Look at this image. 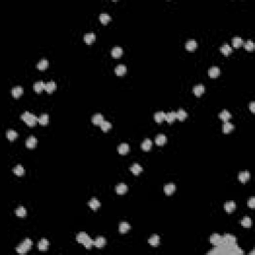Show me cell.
<instances>
[{"instance_id": "7a4b0ae2", "label": "cell", "mask_w": 255, "mask_h": 255, "mask_svg": "<svg viewBox=\"0 0 255 255\" xmlns=\"http://www.w3.org/2000/svg\"><path fill=\"white\" fill-rule=\"evenodd\" d=\"M31 247H32V241H31V239L26 238L24 239V241L21 244L18 245V247L16 248V251L20 254H25L27 251H29L31 249Z\"/></svg>"}, {"instance_id": "ba28073f", "label": "cell", "mask_w": 255, "mask_h": 255, "mask_svg": "<svg viewBox=\"0 0 255 255\" xmlns=\"http://www.w3.org/2000/svg\"><path fill=\"white\" fill-rule=\"evenodd\" d=\"M48 247H49V241L45 238L41 239L40 242L38 243V248H39V250H41V251H46V250L48 249Z\"/></svg>"}, {"instance_id": "bcb514c9", "label": "cell", "mask_w": 255, "mask_h": 255, "mask_svg": "<svg viewBox=\"0 0 255 255\" xmlns=\"http://www.w3.org/2000/svg\"><path fill=\"white\" fill-rule=\"evenodd\" d=\"M250 110H251L252 113H255V103L254 102H251L250 103V106H249Z\"/></svg>"}, {"instance_id": "6da1fadb", "label": "cell", "mask_w": 255, "mask_h": 255, "mask_svg": "<svg viewBox=\"0 0 255 255\" xmlns=\"http://www.w3.org/2000/svg\"><path fill=\"white\" fill-rule=\"evenodd\" d=\"M21 119L27 124V126L29 127H34L36 123L38 122V119L36 118L35 115L31 114L30 112H24L21 116Z\"/></svg>"}, {"instance_id": "ffe728a7", "label": "cell", "mask_w": 255, "mask_h": 255, "mask_svg": "<svg viewBox=\"0 0 255 255\" xmlns=\"http://www.w3.org/2000/svg\"><path fill=\"white\" fill-rule=\"evenodd\" d=\"M33 89L36 93H41L43 90H45V83L44 82H36L34 86H33Z\"/></svg>"}, {"instance_id": "ac0fdd59", "label": "cell", "mask_w": 255, "mask_h": 255, "mask_svg": "<svg viewBox=\"0 0 255 255\" xmlns=\"http://www.w3.org/2000/svg\"><path fill=\"white\" fill-rule=\"evenodd\" d=\"M164 193H166V195H173V193L175 192V186L173 184H166V186H164Z\"/></svg>"}, {"instance_id": "5bb4252c", "label": "cell", "mask_w": 255, "mask_h": 255, "mask_svg": "<svg viewBox=\"0 0 255 255\" xmlns=\"http://www.w3.org/2000/svg\"><path fill=\"white\" fill-rule=\"evenodd\" d=\"M220 74V70L218 67H211L210 69L208 70V75L209 77H211V78H216V77H218Z\"/></svg>"}, {"instance_id": "b9f144b4", "label": "cell", "mask_w": 255, "mask_h": 255, "mask_svg": "<svg viewBox=\"0 0 255 255\" xmlns=\"http://www.w3.org/2000/svg\"><path fill=\"white\" fill-rule=\"evenodd\" d=\"M251 218L248 217V216H245V217H243V219L241 220V225H242L243 227H250L251 226Z\"/></svg>"}, {"instance_id": "7bdbcfd3", "label": "cell", "mask_w": 255, "mask_h": 255, "mask_svg": "<svg viewBox=\"0 0 255 255\" xmlns=\"http://www.w3.org/2000/svg\"><path fill=\"white\" fill-rule=\"evenodd\" d=\"M101 129H102L103 132H108L109 130H111V128H112V125H111V123H109L108 121H104L102 124H101Z\"/></svg>"}, {"instance_id": "9a60e30c", "label": "cell", "mask_w": 255, "mask_h": 255, "mask_svg": "<svg viewBox=\"0 0 255 255\" xmlns=\"http://www.w3.org/2000/svg\"><path fill=\"white\" fill-rule=\"evenodd\" d=\"M129 151H130V146H129L128 144H125V143L120 145L118 148V152L120 155H127Z\"/></svg>"}, {"instance_id": "f546056e", "label": "cell", "mask_w": 255, "mask_h": 255, "mask_svg": "<svg viewBox=\"0 0 255 255\" xmlns=\"http://www.w3.org/2000/svg\"><path fill=\"white\" fill-rule=\"evenodd\" d=\"M122 54H123V49L121 48V47H115V48H113L112 50V56L114 58H120L122 56Z\"/></svg>"}, {"instance_id": "7c38bea8", "label": "cell", "mask_w": 255, "mask_h": 255, "mask_svg": "<svg viewBox=\"0 0 255 255\" xmlns=\"http://www.w3.org/2000/svg\"><path fill=\"white\" fill-rule=\"evenodd\" d=\"M250 177V173L249 171H241V173H238V179L240 180L241 182H246Z\"/></svg>"}, {"instance_id": "4316f807", "label": "cell", "mask_w": 255, "mask_h": 255, "mask_svg": "<svg viewBox=\"0 0 255 255\" xmlns=\"http://www.w3.org/2000/svg\"><path fill=\"white\" fill-rule=\"evenodd\" d=\"M131 171H132L134 175H137L139 173H141L142 171H143V168H142L139 164H134L132 166H131Z\"/></svg>"}, {"instance_id": "44dd1931", "label": "cell", "mask_w": 255, "mask_h": 255, "mask_svg": "<svg viewBox=\"0 0 255 255\" xmlns=\"http://www.w3.org/2000/svg\"><path fill=\"white\" fill-rule=\"evenodd\" d=\"M126 72H127V67L124 66V65H119V66H117L116 69H115V73H116L118 76L125 75Z\"/></svg>"}, {"instance_id": "f35d334b", "label": "cell", "mask_w": 255, "mask_h": 255, "mask_svg": "<svg viewBox=\"0 0 255 255\" xmlns=\"http://www.w3.org/2000/svg\"><path fill=\"white\" fill-rule=\"evenodd\" d=\"M38 122H39L40 125H42V126H46L47 124H48V122H49V117H48V115H47V114H43V115H41V116H40V118L38 119Z\"/></svg>"}, {"instance_id": "d6986e66", "label": "cell", "mask_w": 255, "mask_h": 255, "mask_svg": "<svg viewBox=\"0 0 255 255\" xmlns=\"http://www.w3.org/2000/svg\"><path fill=\"white\" fill-rule=\"evenodd\" d=\"M177 119V112H170L168 113V114H166V118H164V120H166L168 123H173L175 122V120Z\"/></svg>"}, {"instance_id": "1f68e13d", "label": "cell", "mask_w": 255, "mask_h": 255, "mask_svg": "<svg viewBox=\"0 0 255 255\" xmlns=\"http://www.w3.org/2000/svg\"><path fill=\"white\" fill-rule=\"evenodd\" d=\"M130 228H131V226H130V224H129L128 222H122L121 224H120L119 230H120V232H121V233L124 234V233H127L129 230H130Z\"/></svg>"}, {"instance_id": "d590c367", "label": "cell", "mask_w": 255, "mask_h": 255, "mask_svg": "<svg viewBox=\"0 0 255 255\" xmlns=\"http://www.w3.org/2000/svg\"><path fill=\"white\" fill-rule=\"evenodd\" d=\"M186 117H187V114L184 110L179 109L177 112V119L179 120V121H184V120L186 119Z\"/></svg>"}, {"instance_id": "5b68a950", "label": "cell", "mask_w": 255, "mask_h": 255, "mask_svg": "<svg viewBox=\"0 0 255 255\" xmlns=\"http://www.w3.org/2000/svg\"><path fill=\"white\" fill-rule=\"evenodd\" d=\"M11 93H12V96L14 97V98L18 99L21 97L22 94H23V89H22V87H20V86H15V87L12 88Z\"/></svg>"}, {"instance_id": "f1b7e54d", "label": "cell", "mask_w": 255, "mask_h": 255, "mask_svg": "<svg viewBox=\"0 0 255 255\" xmlns=\"http://www.w3.org/2000/svg\"><path fill=\"white\" fill-rule=\"evenodd\" d=\"M84 40H85V42L87 43V44H92V43H93L95 40H96V36H95V34L94 33H87V34L85 35V37H84Z\"/></svg>"}, {"instance_id": "ee69618b", "label": "cell", "mask_w": 255, "mask_h": 255, "mask_svg": "<svg viewBox=\"0 0 255 255\" xmlns=\"http://www.w3.org/2000/svg\"><path fill=\"white\" fill-rule=\"evenodd\" d=\"M244 48L247 51H252L254 49V43L251 40H248L246 43H244Z\"/></svg>"}, {"instance_id": "74e56055", "label": "cell", "mask_w": 255, "mask_h": 255, "mask_svg": "<svg viewBox=\"0 0 255 255\" xmlns=\"http://www.w3.org/2000/svg\"><path fill=\"white\" fill-rule=\"evenodd\" d=\"M37 68L39 70H42V71L43 70H46L47 68H48V61H47L46 59L40 60L37 64Z\"/></svg>"}, {"instance_id": "7402d4cb", "label": "cell", "mask_w": 255, "mask_h": 255, "mask_svg": "<svg viewBox=\"0 0 255 255\" xmlns=\"http://www.w3.org/2000/svg\"><path fill=\"white\" fill-rule=\"evenodd\" d=\"M166 137L164 135H157V137H155V144H157V146H164V144H166Z\"/></svg>"}, {"instance_id": "d4e9b609", "label": "cell", "mask_w": 255, "mask_h": 255, "mask_svg": "<svg viewBox=\"0 0 255 255\" xmlns=\"http://www.w3.org/2000/svg\"><path fill=\"white\" fill-rule=\"evenodd\" d=\"M128 190V186L125 184H120L118 186L116 187V191L118 195H125Z\"/></svg>"}, {"instance_id": "83f0119b", "label": "cell", "mask_w": 255, "mask_h": 255, "mask_svg": "<svg viewBox=\"0 0 255 255\" xmlns=\"http://www.w3.org/2000/svg\"><path fill=\"white\" fill-rule=\"evenodd\" d=\"M148 243H150L152 246H157L159 243V236L157 235V234L151 236L150 239H148Z\"/></svg>"}, {"instance_id": "603a6c76", "label": "cell", "mask_w": 255, "mask_h": 255, "mask_svg": "<svg viewBox=\"0 0 255 255\" xmlns=\"http://www.w3.org/2000/svg\"><path fill=\"white\" fill-rule=\"evenodd\" d=\"M100 205H101L100 201H99L97 198H92V199L89 201V206L91 207L93 210H97V209L100 207Z\"/></svg>"}, {"instance_id": "e0dca14e", "label": "cell", "mask_w": 255, "mask_h": 255, "mask_svg": "<svg viewBox=\"0 0 255 255\" xmlns=\"http://www.w3.org/2000/svg\"><path fill=\"white\" fill-rule=\"evenodd\" d=\"M152 145H153L152 141H151L150 139H146V140H144V142L142 143L141 146L145 152H148V151H150L151 148H152Z\"/></svg>"}, {"instance_id": "60d3db41", "label": "cell", "mask_w": 255, "mask_h": 255, "mask_svg": "<svg viewBox=\"0 0 255 255\" xmlns=\"http://www.w3.org/2000/svg\"><path fill=\"white\" fill-rule=\"evenodd\" d=\"M110 20H111V17H110L109 14H107V13H102V14L100 15V21L102 22L104 25H105V24H107Z\"/></svg>"}, {"instance_id": "30bf717a", "label": "cell", "mask_w": 255, "mask_h": 255, "mask_svg": "<svg viewBox=\"0 0 255 255\" xmlns=\"http://www.w3.org/2000/svg\"><path fill=\"white\" fill-rule=\"evenodd\" d=\"M235 207H236V204L234 201H227V202H225V204H224L225 211L228 213H231L232 211L235 209Z\"/></svg>"}, {"instance_id": "f6af8a7d", "label": "cell", "mask_w": 255, "mask_h": 255, "mask_svg": "<svg viewBox=\"0 0 255 255\" xmlns=\"http://www.w3.org/2000/svg\"><path fill=\"white\" fill-rule=\"evenodd\" d=\"M248 205H249L250 208H254V206H255V198L254 197H251L249 200H248Z\"/></svg>"}, {"instance_id": "836d02e7", "label": "cell", "mask_w": 255, "mask_h": 255, "mask_svg": "<svg viewBox=\"0 0 255 255\" xmlns=\"http://www.w3.org/2000/svg\"><path fill=\"white\" fill-rule=\"evenodd\" d=\"M15 214L18 216V217H25L26 214H27V211L25 209V207L23 206H19L18 208L15 210Z\"/></svg>"}, {"instance_id": "2e32d148", "label": "cell", "mask_w": 255, "mask_h": 255, "mask_svg": "<svg viewBox=\"0 0 255 255\" xmlns=\"http://www.w3.org/2000/svg\"><path fill=\"white\" fill-rule=\"evenodd\" d=\"M196 47H197V43H196L195 40L191 39V40H188V41L186 43V50H188V51L195 50Z\"/></svg>"}, {"instance_id": "8fae6325", "label": "cell", "mask_w": 255, "mask_h": 255, "mask_svg": "<svg viewBox=\"0 0 255 255\" xmlns=\"http://www.w3.org/2000/svg\"><path fill=\"white\" fill-rule=\"evenodd\" d=\"M13 173H14L17 177H22V175L25 173V170H24V168L21 164H17V166H15L14 168H13Z\"/></svg>"}, {"instance_id": "4dcf8cb0", "label": "cell", "mask_w": 255, "mask_h": 255, "mask_svg": "<svg viewBox=\"0 0 255 255\" xmlns=\"http://www.w3.org/2000/svg\"><path fill=\"white\" fill-rule=\"evenodd\" d=\"M233 129H234V126L232 125L231 123H229V122H225L224 125H223V127H222V131L224 134H228V133L231 132Z\"/></svg>"}, {"instance_id": "d6a6232c", "label": "cell", "mask_w": 255, "mask_h": 255, "mask_svg": "<svg viewBox=\"0 0 255 255\" xmlns=\"http://www.w3.org/2000/svg\"><path fill=\"white\" fill-rule=\"evenodd\" d=\"M220 51H221V53H222L223 55L227 56V55H229V54L232 52V48L229 46L228 44H224V45H222V46H221Z\"/></svg>"}, {"instance_id": "ab89813d", "label": "cell", "mask_w": 255, "mask_h": 255, "mask_svg": "<svg viewBox=\"0 0 255 255\" xmlns=\"http://www.w3.org/2000/svg\"><path fill=\"white\" fill-rule=\"evenodd\" d=\"M232 45H233V47H235V48H239V47L243 45V40L241 39L240 37H234L233 39H232Z\"/></svg>"}, {"instance_id": "8d00e7d4", "label": "cell", "mask_w": 255, "mask_h": 255, "mask_svg": "<svg viewBox=\"0 0 255 255\" xmlns=\"http://www.w3.org/2000/svg\"><path fill=\"white\" fill-rule=\"evenodd\" d=\"M88 237H89V235H88V234H86L85 232H81V233H79L78 235H77V237H76V239H77V241H78L79 243H84L86 240H87L88 239Z\"/></svg>"}, {"instance_id": "484cf974", "label": "cell", "mask_w": 255, "mask_h": 255, "mask_svg": "<svg viewBox=\"0 0 255 255\" xmlns=\"http://www.w3.org/2000/svg\"><path fill=\"white\" fill-rule=\"evenodd\" d=\"M153 118H155V121L157 122V123H162V121H164V118H166V114H164V112H157L155 114V116H153Z\"/></svg>"}, {"instance_id": "277c9868", "label": "cell", "mask_w": 255, "mask_h": 255, "mask_svg": "<svg viewBox=\"0 0 255 255\" xmlns=\"http://www.w3.org/2000/svg\"><path fill=\"white\" fill-rule=\"evenodd\" d=\"M26 146L28 148H34L36 145H37V139H36L35 137L31 136L29 137L28 139L26 140V143H25Z\"/></svg>"}, {"instance_id": "8992f818", "label": "cell", "mask_w": 255, "mask_h": 255, "mask_svg": "<svg viewBox=\"0 0 255 255\" xmlns=\"http://www.w3.org/2000/svg\"><path fill=\"white\" fill-rule=\"evenodd\" d=\"M94 245L97 248H103L106 245V238L103 236H99L96 238V240H94Z\"/></svg>"}, {"instance_id": "9c48e42d", "label": "cell", "mask_w": 255, "mask_h": 255, "mask_svg": "<svg viewBox=\"0 0 255 255\" xmlns=\"http://www.w3.org/2000/svg\"><path fill=\"white\" fill-rule=\"evenodd\" d=\"M193 93H195L196 97H200L204 93V86L201 84L195 86V88H193Z\"/></svg>"}, {"instance_id": "e575fe53", "label": "cell", "mask_w": 255, "mask_h": 255, "mask_svg": "<svg viewBox=\"0 0 255 255\" xmlns=\"http://www.w3.org/2000/svg\"><path fill=\"white\" fill-rule=\"evenodd\" d=\"M17 137H18V134L15 131L9 130L6 132V137H7L9 141H14L15 139H17Z\"/></svg>"}, {"instance_id": "4fadbf2b", "label": "cell", "mask_w": 255, "mask_h": 255, "mask_svg": "<svg viewBox=\"0 0 255 255\" xmlns=\"http://www.w3.org/2000/svg\"><path fill=\"white\" fill-rule=\"evenodd\" d=\"M55 90H56V84H55V82L51 81V82H48L47 84H45V91H46L47 93L51 94V93H53Z\"/></svg>"}, {"instance_id": "52a82bcc", "label": "cell", "mask_w": 255, "mask_h": 255, "mask_svg": "<svg viewBox=\"0 0 255 255\" xmlns=\"http://www.w3.org/2000/svg\"><path fill=\"white\" fill-rule=\"evenodd\" d=\"M104 121H105V120H104V117L101 114L94 115L93 118H92V122H93V124L96 126H101V124H102Z\"/></svg>"}, {"instance_id": "cb8c5ba5", "label": "cell", "mask_w": 255, "mask_h": 255, "mask_svg": "<svg viewBox=\"0 0 255 255\" xmlns=\"http://www.w3.org/2000/svg\"><path fill=\"white\" fill-rule=\"evenodd\" d=\"M219 118L222 120L223 122H228V120L231 118V114L227 110H223L222 112H220Z\"/></svg>"}, {"instance_id": "3957f363", "label": "cell", "mask_w": 255, "mask_h": 255, "mask_svg": "<svg viewBox=\"0 0 255 255\" xmlns=\"http://www.w3.org/2000/svg\"><path fill=\"white\" fill-rule=\"evenodd\" d=\"M210 242L212 243L213 245H215V246L217 247H221L223 246V240H222V237L219 235V234H212L210 237Z\"/></svg>"}]
</instances>
